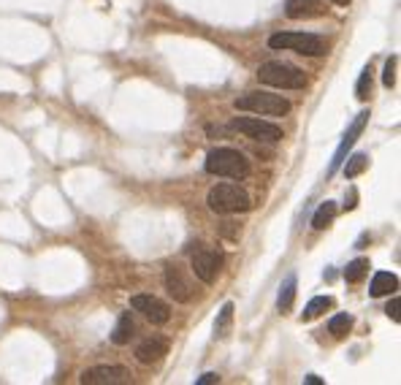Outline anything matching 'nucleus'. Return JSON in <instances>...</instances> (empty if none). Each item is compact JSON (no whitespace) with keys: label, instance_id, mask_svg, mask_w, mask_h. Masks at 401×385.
Here are the masks:
<instances>
[{"label":"nucleus","instance_id":"nucleus-1","mask_svg":"<svg viewBox=\"0 0 401 385\" xmlns=\"http://www.w3.org/2000/svg\"><path fill=\"white\" fill-rule=\"evenodd\" d=\"M203 168H206V174H212V177L236 179V182L250 177V160H247L239 150H230V147H220V150L209 152Z\"/></svg>","mask_w":401,"mask_h":385},{"label":"nucleus","instance_id":"nucleus-2","mask_svg":"<svg viewBox=\"0 0 401 385\" xmlns=\"http://www.w3.org/2000/svg\"><path fill=\"white\" fill-rule=\"evenodd\" d=\"M206 204L214 215H239V212H250V207H253L247 190L239 185H230V182L214 185L206 195Z\"/></svg>","mask_w":401,"mask_h":385},{"label":"nucleus","instance_id":"nucleus-3","mask_svg":"<svg viewBox=\"0 0 401 385\" xmlns=\"http://www.w3.org/2000/svg\"><path fill=\"white\" fill-rule=\"evenodd\" d=\"M233 106L239 111H250V114H260V117H285L290 111V101L266 90H253V93H244L233 101Z\"/></svg>","mask_w":401,"mask_h":385},{"label":"nucleus","instance_id":"nucleus-4","mask_svg":"<svg viewBox=\"0 0 401 385\" xmlns=\"http://www.w3.org/2000/svg\"><path fill=\"white\" fill-rule=\"evenodd\" d=\"M258 79H260V84L277 87V90H304L307 87L304 71L295 68V66H288V63H280V60L263 63L258 68Z\"/></svg>","mask_w":401,"mask_h":385},{"label":"nucleus","instance_id":"nucleus-5","mask_svg":"<svg viewBox=\"0 0 401 385\" xmlns=\"http://www.w3.org/2000/svg\"><path fill=\"white\" fill-rule=\"evenodd\" d=\"M268 46L277 49V52H295V55H307V57H320L325 55V41L315 33H274L268 38Z\"/></svg>","mask_w":401,"mask_h":385},{"label":"nucleus","instance_id":"nucleus-6","mask_svg":"<svg viewBox=\"0 0 401 385\" xmlns=\"http://www.w3.org/2000/svg\"><path fill=\"white\" fill-rule=\"evenodd\" d=\"M230 130L253 138V141H266V144L282 141L280 125L268 123V120H260V117H233V120H230Z\"/></svg>","mask_w":401,"mask_h":385},{"label":"nucleus","instance_id":"nucleus-7","mask_svg":"<svg viewBox=\"0 0 401 385\" xmlns=\"http://www.w3.org/2000/svg\"><path fill=\"white\" fill-rule=\"evenodd\" d=\"M223 261H225V255L220 250L209 247V245H198V247L193 250L190 269H193V274L198 277L200 282L212 285L214 279H217V274H220V269H223Z\"/></svg>","mask_w":401,"mask_h":385},{"label":"nucleus","instance_id":"nucleus-8","mask_svg":"<svg viewBox=\"0 0 401 385\" xmlns=\"http://www.w3.org/2000/svg\"><path fill=\"white\" fill-rule=\"evenodd\" d=\"M163 282H166V290H168V296H171L174 302H179V304L193 302L196 288H193V279H190V274L182 266L168 263V266H166V274H163Z\"/></svg>","mask_w":401,"mask_h":385},{"label":"nucleus","instance_id":"nucleus-9","mask_svg":"<svg viewBox=\"0 0 401 385\" xmlns=\"http://www.w3.org/2000/svg\"><path fill=\"white\" fill-rule=\"evenodd\" d=\"M131 307L147 317L152 326H166L171 320V307L158 296H152V293H136L131 299Z\"/></svg>","mask_w":401,"mask_h":385},{"label":"nucleus","instance_id":"nucleus-10","mask_svg":"<svg viewBox=\"0 0 401 385\" xmlns=\"http://www.w3.org/2000/svg\"><path fill=\"white\" fill-rule=\"evenodd\" d=\"M131 383V371L125 366H93L81 371V385H125Z\"/></svg>","mask_w":401,"mask_h":385},{"label":"nucleus","instance_id":"nucleus-11","mask_svg":"<svg viewBox=\"0 0 401 385\" xmlns=\"http://www.w3.org/2000/svg\"><path fill=\"white\" fill-rule=\"evenodd\" d=\"M366 123H369V111H361V114L355 117V123L350 125V130L345 133V138H342V144H339V150H336L334 160H331V174H334L339 165L345 163V152H347L350 147L355 144V138L361 136V130H363V125H366Z\"/></svg>","mask_w":401,"mask_h":385},{"label":"nucleus","instance_id":"nucleus-12","mask_svg":"<svg viewBox=\"0 0 401 385\" xmlns=\"http://www.w3.org/2000/svg\"><path fill=\"white\" fill-rule=\"evenodd\" d=\"M168 353V342L163 337H149L136 347V358L138 364H158L163 356Z\"/></svg>","mask_w":401,"mask_h":385},{"label":"nucleus","instance_id":"nucleus-13","mask_svg":"<svg viewBox=\"0 0 401 385\" xmlns=\"http://www.w3.org/2000/svg\"><path fill=\"white\" fill-rule=\"evenodd\" d=\"M325 11L320 0H285V14L290 19H312Z\"/></svg>","mask_w":401,"mask_h":385},{"label":"nucleus","instance_id":"nucleus-14","mask_svg":"<svg viewBox=\"0 0 401 385\" xmlns=\"http://www.w3.org/2000/svg\"><path fill=\"white\" fill-rule=\"evenodd\" d=\"M396 290H399V277L390 274V272H377L375 279H372L369 293H372L375 299H382V296H390V293H396Z\"/></svg>","mask_w":401,"mask_h":385},{"label":"nucleus","instance_id":"nucleus-15","mask_svg":"<svg viewBox=\"0 0 401 385\" xmlns=\"http://www.w3.org/2000/svg\"><path fill=\"white\" fill-rule=\"evenodd\" d=\"M136 334V323L131 315H122L120 320H117V326H114V331H111V342L114 344H128L131 339H133Z\"/></svg>","mask_w":401,"mask_h":385},{"label":"nucleus","instance_id":"nucleus-16","mask_svg":"<svg viewBox=\"0 0 401 385\" xmlns=\"http://www.w3.org/2000/svg\"><path fill=\"white\" fill-rule=\"evenodd\" d=\"M334 217H336V204L334 201H325V204H320V209L315 212L312 228H315V231H323V228H328V225L334 222Z\"/></svg>","mask_w":401,"mask_h":385},{"label":"nucleus","instance_id":"nucleus-17","mask_svg":"<svg viewBox=\"0 0 401 385\" xmlns=\"http://www.w3.org/2000/svg\"><path fill=\"white\" fill-rule=\"evenodd\" d=\"M331 307H334V299H331V296H318V299H312V302L307 304L301 320H315V317H320L323 312L331 309Z\"/></svg>","mask_w":401,"mask_h":385},{"label":"nucleus","instance_id":"nucleus-18","mask_svg":"<svg viewBox=\"0 0 401 385\" xmlns=\"http://www.w3.org/2000/svg\"><path fill=\"white\" fill-rule=\"evenodd\" d=\"M369 261L366 258H355L352 263H347V269H345V279H347L350 285H355V282H361L363 277L369 274Z\"/></svg>","mask_w":401,"mask_h":385},{"label":"nucleus","instance_id":"nucleus-19","mask_svg":"<svg viewBox=\"0 0 401 385\" xmlns=\"http://www.w3.org/2000/svg\"><path fill=\"white\" fill-rule=\"evenodd\" d=\"M293 299H295V277L290 274L285 282H282L280 296H277V307H280L282 312H288V309L293 307Z\"/></svg>","mask_w":401,"mask_h":385},{"label":"nucleus","instance_id":"nucleus-20","mask_svg":"<svg viewBox=\"0 0 401 385\" xmlns=\"http://www.w3.org/2000/svg\"><path fill=\"white\" fill-rule=\"evenodd\" d=\"M350 329H352V317H350L347 312H339V315H334L328 320V331H331L334 337H345Z\"/></svg>","mask_w":401,"mask_h":385},{"label":"nucleus","instance_id":"nucleus-21","mask_svg":"<svg viewBox=\"0 0 401 385\" xmlns=\"http://www.w3.org/2000/svg\"><path fill=\"white\" fill-rule=\"evenodd\" d=\"M230 320H233V304H225V307L220 309V317H217V323H214V337H225L228 326H230Z\"/></svg>","mask_w":401,"mask_h":385},{"label":"nucleus","instance_id":"nucleus-22","mask_svg":"<svg viewBox=\"0 0 401 385\" xmlns=\"http://www.w3.org/2000/svg\"><path fill=\"white\" fill-rule=\"evenodd\" d=\"M369 93H372V66H366V68L361 71V79L355 84V98H358V101H366Z\"/></svg>","mask_w":401,"mask_h":385},{"label":"nucleus","instance_id":"nucleus-23","mask_svg":"<svg viewBox=\"0 0 401 385\" xmlns=\"http://www.w3.org/2000/svg\"><path fill=\"white\" fill-rule=\"evenodd\" d=\"M366 165H369V158H366V155H352V158L347 160V165H345V177L355 179Z\"/></svg>","mask_w":401,"mask_h":385},{"label":"nucleus","instance_id":"nucleus-24","mask_svg":"<svg viewBox=\"0 0 401 385\" xmlns=\"http://www.w3.org/2000/svg\"><path fill=\"white\" fill-rule=\"evenodd\" d=\"M396 63H399L396 57H390L388 63H385V73H382V84H385V87H393V84H396Z\"/></svg>","mask_w":401,"mask_h":385},{"label":"nucleus","instance_id":"nucleus-25","mask_svg":"<svg viewBox=\"0 0 401 385\" xmlns=\"http://www.w3.org/2000/svg\"><path fill=\"white\" fill-rule=\"evenodd\" d=\"M399 309H401V302L396 299V296H393V299L388 302V307H385V312H388V317H390V320H396V323L401 320V312H399Z\"/></svg>","mask_w":401,"mask_h":385},{"label":"nucleus","instance_id":"nucleus-26","mask_svg":"<svg viewBox=\"0 0 401 385\" xmlns=\"http://www.w3.org/2000/svg\"><path fill=\"white\" fill-rule=\"evenodd\" d=\"M212 383H220V374H214V371H206L203 377H198V383H196V385H212Z\"/></svg>","mask_w":401,"mask_h":385},{"label":"nucleus","instance_id":"nucleus-27","mask_svg":"<svg viewBox=\"0 0 401 385\" xmlns=\"http://www.w3.org/2000/svg\"><path fill=\"white\" fill-rule=\"evenodd\" d=\"M307 383H309V385H320V377H318V374H309Z\"/></svg>","mask_w":401,"mask_h":385},{"label":"nucleus","instance_id":"nucleus-28","mask_svg":"<svg viewBox=\"0 0 401 385\" xmlns=\"http://www.w3.org/2000/svg\"><path fill=\"white\" fill-rule=\"evenodd\" d=\"M331 3H336V6H350L352 0H331Z\"/></svg>","mask_w":401,"mask_h":385}]
</instances>
